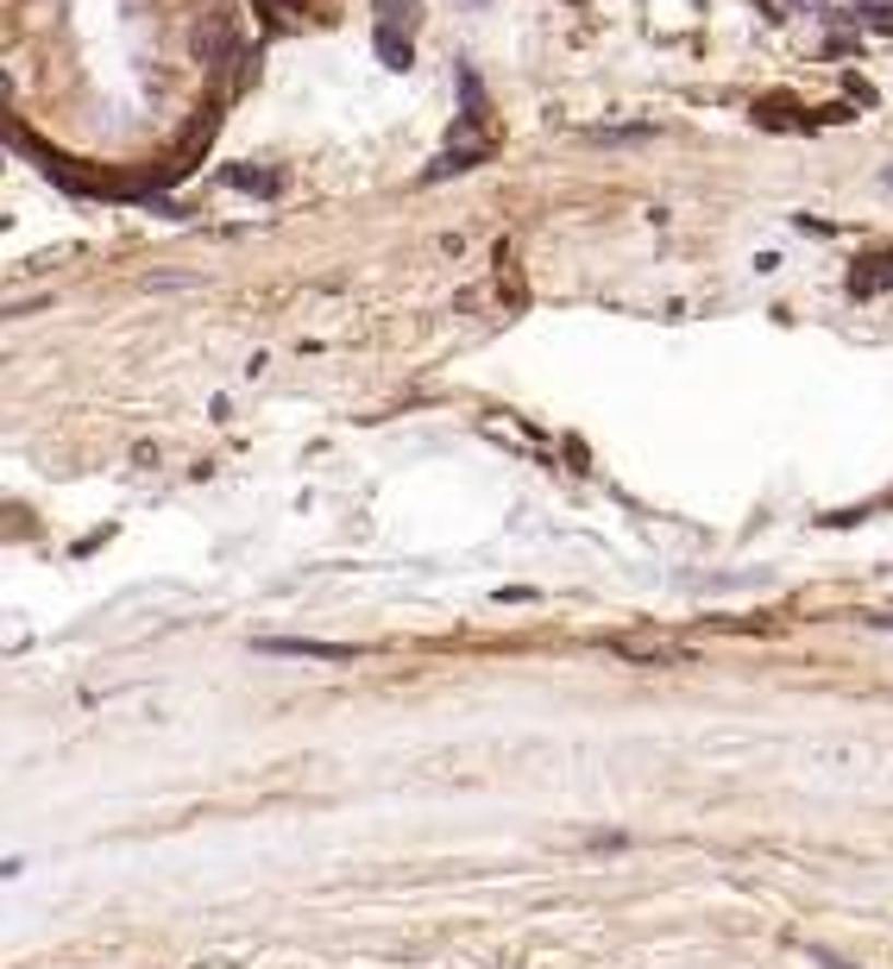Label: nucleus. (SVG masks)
Returning a JSON list of instances; mask_svg holds the SVG:
<instances>
[{
	"instance_id": "nucleus-5",
	"label": "nucleus",
	"mask_w": 893,
	"mask_h": 969,
	"mask_svg": "<svg viewBox=\"0 0 893 969\" xmlns=\"http://www.w3.org/2000/svg\"><path fill=\"white\" fill-rule=\"evenodd\" d=\"M755 120H762V127H787V132H806V127H812L806 114H792L787 95H762V102H755Z\"/></svg>"
},
{
	"instance_id": "nucleus-11",
	"label": "nucleus",
	"mask_w": 893,
	"mask_h": 969,
	"mask_svg": "<svg viewBox=\"0 0 893 969\" xmlns=\"http://www.w3.org/2000/svg\"><path fill=\"white\" fill-rule=\"evenodd\" d=\"M591 139H604V145H642L648 127H604V132H591Z\"/></svg>"
},
{
	"instance_id": "nucleus-8",
	"label": "nucleus",
	"mask_w": 893,
	"mask_h": 969,
	"mask_svg": "<svg viewBox=\"0 0 893 969\" xmlns=\"http://www.w3.org/2000/svg\"><path fill=\"white\" fill-rule=\"evenodd\" d=\"M227 183L233 189H252V196H278V171H239V164H233Z\"/></svg>"
},
{
	"instance_id": "nucleus-10",
	"label": "nucleus",
	"mask_w": 893,
	"mask_h": 969,
	"mask_svg": "<svg viewBox=\"0 0 893 969\" xmlns=\"http://www.w3.org/2000/svg\"><path fill=\"white\" fill-rule=\"evenodd\" d=\"M856 20H862V26H881V32H888V26H893V0H856Z\"/></svg>"
},
{
	"instance_id": "nucleus-4",
	"label": "nucleus",
	"mask_w": 893,
	"mask_h": 969,
	"mask_svg": "<svg viewBox=\"0 0 893 969\" xmlns=\"http://www.w3.org/2000/svg\"><path fill=\"white\" fill-rule=\"evenodd\" d=\"M454 77H460V127L454 132H472L479 127V114H485V82L472 77V63H460Z\"/></svg>"
},
{
	"instance_id": "nucleus-14",
	"label": "nucleus",
	"mask_w": 893,
	"mask_h": 969,
	"mask_svg": "<svg viewBox=\"0 0 893 969\" xmlns=\"http://www.w3.org/2000/svg\"><path fill=\"white\" fill-rule=\"evenodd\" d=\"M818 964H824V969H849V964H843V957H824V950H818Z\"/></svg>"
},
{
	"instance_id": "nucleus-2",
	"label": "nucleus",
	"mask_w": 893,
	"mask_h": 969,
	"mask_svg": "<svg viewBox=\"0 0 893 969\" xmlns=\"http://www.w3.org/2000/svg\"><path fill=\"white\" fill-rule=\"evenodd\" d=\"M485 139H466V132H454V145L434 157L428 171H422V183H440V177H454V171H472V164H485Z\"/></svg>"
},
{
	"instance_id": "nucleus-9",
	"label": "nucleus",
	"mask_w": 893,
	"mask_h": 969,
	"mask_svg": "<svg viewBox=\"0 0 893 969\" xmlns=\"http://www.w3.org/2000/svg\"><path fill=\"white\" fill-rule=\"evenodd\" d=\"M378 26H415V0H378Z\"/></svg>"
},
{
	"instance_id": "nucleus-1",
	"label": "nucleus",
	"mask_w": 893,
	"mask_h": 969,
	"mask_svg": "<svg viewBox=\"0 0 893 969\" xmlns=\"http://www.w3.org/2000/svg\"><path fill=\"white\" fill-rule=\"evenodd\" d=\"M258 655H308V662H353V642H315V637H258Z\"/></svg>"
},
{
	"instance_id": "nucleus-6",
	"label": "nucleus",
	"mask_w": 893,
	"mask_h": 969,
	"mask_svg": "<svg viewBox=\"0 0 893 969\" xmlns=\"http://www.w3.org/2000/svg\"><path fill=\"white\" fill-rule=\"evenodd\" d=\"M378 57H384V70H409V63H415V57H409V32L378 26Z\"/></svg>"
},
{
	"instance_id": "nucleus-13",
	"label": "nucleus",
	"mask_w": 893,
	"mask_h": 969,
	"mask_svg": "<svg viewBox=\"0 0 893 969\" xmlns=\"http://www.w3.org/2000/svg\"><path fill=\"white\" fill-rule=\"evenodd\" d=\"M868 623H874V630H893V611H874Z\"/></svg>"
},
{
	"instance_id": "nucleus-7",
	"label": "nucleus",
	"mask_w": 893,
	"mask_h": 969,
	"mask_svg": "<svg viewBox=\"0 0 893 969\" xmlns=\"http://www.w3.org/2000/svg\"><path fill=\"white\" fill-rule=\"evenodd\" d=\"M497 283H504V303H510V308L529 303V296H522V278H516V253H510V240L497 246Z\"/></svg>"
},
{
	"instance_id": "nucleus-3",
	"label": "nucleus",
	"mask_w": 893,
	"mask_h": 969,
	"mask_svg": "<svg viewBox=\"0 0 893 969\" xmlns=\"http://www.w3.org/2000/svg\"><path fill=\"white\" fill-rule=\"evenodd\" d=\"M849 290H856V296H874V290H893V253H868L862 265H856V278H849Z\"/></svg>"
},
{
	"instance_id": "nucleus-12",
	"label": "nucleus",
	"mask_w": 893,
	"mask_h": 969,
	"mask_svg": "<svg viewBox=\"0 0 893 969\" xmlns=\"http://www.w3.org/2000/svg\"><path fill=\"white\" fill-rule=\"evenodd\" d=\"M278 7H303L308 20H321V13H328V0H278ZM278 7H265V13H278Z\"/></svg>"
}]
</instances>
